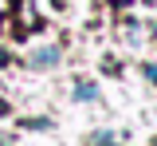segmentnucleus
<instances>
[{"label": "nucleus", "mask_w": 157, "mask_h": 146, "mask_svg": "<svg viewBox=\"0 0 157 146\" xmlns=\"http://www.w3.org/2000/svg\"><path fill=\"white\" fill-rule=\"evenodd\" d=\"M55 59H59L55 47H43V51H36V55H32V67H51Z\"/></svg>", "instance_id": "1"}, {"label": "nucleus", "mask_w": 157, "mask_h": 146, "mask_svg": "<svg viewBox=\"0 0 157 146\" xmlns=\"http://www.w3.org/2000/svg\"><path fill=\"white\" fill-rule=\"evenodd\" d=\"M75 99L90 103V99H98V87H94V83H82V79H78V83H75Z\"/></svg>", "instance_id": "2"}, {"label": "nucleus", "mask_w": 157, "mask_h": 146, "mask_svg": "<svg viewBox=\"0 0 157 146\" xmlns=\"http://www.w3.org/2000/svg\"><path fill=\"white\" fill-rule=\"evenodd\" d=\"M145 75H149V79H153V83H157V67H145Z\"/></svg>", "instance_id": "3"}, {"label": "nucleus", "mask_w": 157, "mask_h": 146, "mask_svg": "<svg viewBox=\"0 0 157 146\" xmlns=\"http://www.w3.org/2000/svg\"><path fill=\"white\" fill-rule=\"evenodd\" d=\"M0 115H8V103H4V99H0Z\"/></svg>", "instance_id": "4"}, {"label": "nucleus", "mask_w": 157, "mask_h": 146, "mask_svg": "<svg viewBox=\"0 0 157 146\" xmlns=\"http://www.w3.org/2000/svg\"><path fill=\"white\" fill-rule=\"evenodd\" d=\"M153 146H157V138H153Z\"/></svg>", "instance_id": "5"}]
</instances>
